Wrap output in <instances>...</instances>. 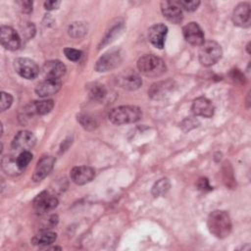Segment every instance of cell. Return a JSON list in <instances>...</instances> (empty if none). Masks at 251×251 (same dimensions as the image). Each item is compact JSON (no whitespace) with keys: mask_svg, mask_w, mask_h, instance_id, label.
<instances>
[{"mask_svg":"<svg viewBox=\"0 0 251 251\" xmlns=\"http://www.w3.org/2000/svg\"><path fill=\"white\" fill-rule=\"evenodd\" d=\"M42 71L47 78L60 79V77H62L66 74L67 68L59 60H49L44 63Z\"/></svg>","mask_w":251,"mask_h":251,"instance_id":"17","label":"cell"},{"mask_svg":"<svg viewBox=\"0 0 251 251\" xmlns=\"http://www.w3.org/2000/svg\"><path fill=\"white\" fill-rule=\"evenodd\" d=\"M168 33V27L164 24H155L148 29L149 41L158 49H162Z\"/></svg>","mask_w":251,"mask_h":251,"instance_id":"13","label":"cell"},{"mask_svg":"<svg viewBox=\"0 0 251 251\" xmlns=\"http://www.w3.org/2000/svg\"><path fill=\"white\" fill-rule=\"evenodd\" d=\"M232 22L240 27L250 25V5L246 2L239 3L232 12Z\"/></svg>","mask_w":251,"mask_h":251,"instance_id":"12","label":"cell"},{"mask_svg":"<svg viewBox=\"0 0 251 251\" xmlns=\"http://www.w3.org/2000/svg\"><path fill=\"white\" fill-rule=\"evenodd\" d=\"M13 103V96L10 93H6L4 91L1 92V102H0V109L1 111H5L11 107Z\"/></svg>","mask_w":251,"mask_h":251,"instance_id":"31","label":"cell"},{"mask_svg":"<svg viewBox=\"0 0 251 251\" xmlns=\"http://www.w3.org/2000/svg\"><path fill=\"white\" fill-rule=\"evenodd\" d=\"M34 32H35V28L32 23H27L24 27V31H23L24 36H25L26 38H30L34 35Z\"/></svg>","mask_w":251,"mask_h":251,"instance_id":"33","label":"cell"},{"mask_svg":"<svg viewBox=\"0 0 251 251\" xmlns=\"http://www.w3.org/2000/svg\"><path fill=\"white\" fill-rule=\"evenodd\" d=\"M72 180L78 185L85 184L89 181H91L95 176V171L86 166H78L72 169L70 173Z\"/></svg>","mask_w":251,"mask_h":251,"instance_id":"15","label":"cell"},{"mask_svg":"<svg viewBox=\"0 0 251 251\" xmlns=\"http://www.w3.org/2000/svg\"><path fill=\"white\" fill-rule=\"evenodd\" d=\"M54 107V101L52 99L33 101L25 107V112L28 115H46Z\"/></svg>","mask_w":251,"mask_h":251,"instance_id":"19","label":"cell"},{"mask_svg":"<svg viewBox=\"0 0 251 251\" xmlns=\"http://www.w3.org/2000/svg\"><path fill=\"white\" fill-rule=\"evenodd\" d=\"M122 59L123 57L119 50L109 51L97 60L95 64V70L100 73L111 71L120 65Z\"/></svg>","mask_w":251,"mask_h":251,"instance_id":"6","label":"cell"},{"mask_svg":"<svg viewBox=\"0 0 251 251\" xmlns=\"http://www.w3.org/2000/svg\"><path fill=\"white\" fill-rule=\"evenodd\" d=\"M56 239H57V234L55 232L44 230L34 235L31 239V243L37 246H46L55 242Z\"/></svg>","mask_w":251,"mask_h":251,"instance_id":"23","label":"cell"},{"mask_svg":"<svg viewBox=\"0 0 251 251\" xmlns=\"http://www.w3.org/2000/svg\"><path fill=\"white\" fill-rule=\"evenodd\" d=\"M106 88L103 84L100 83H93L89 88H88V95L92 100H103L106 96Z\"/></svg>","mask_w":251,"mask_h":251,"instance_id":"25","label":"cell"},{"mask_svg":"<svg viewBox=\"0 0 251 251\" xmlns=\"http://www.w3.org/2000/svg\"><path fill=\"white\" fill-rule=\"evenodd\" d=\"M161 11L164 17L173 24H179L182 19V11L177 1H163L161 3Z\"/></svg>","mask_w":251,"mask_h":251,"instance_id":"11","label":"cell"},{"mask_svg":"<svg viewBox=\"0 0 251 251\" xmlns=\"http://www.w3.org/2000/svg\"><path fill=\"white\" fill-rule=\"evenodd\" d=\"M58 206V199L49 191L44 190L33 200V208L38 214H45Z\"/></svg>","mask_w":251,"mask_h":251,"instance_id":"7","label":"cell"},{"mask_svg":"<svg viewBox=\"0 0 251 251\" xmlns=\"http://www.w3.org/2000/svg\"><path fill=\"white\" fill-rule=\"evenodd\" d=\"M222 55L223 51L220 44L214 40L204 41L199 46L198 58L203 66L209 67L216 64L222 58Z\"/></svg>","mask_w":251,"mask_h":251,"instance_id":"4","label":"cell"},{"mask_svg":"<svg viewBox=\"0 0 251 251\" xmlns=\"http://www.w3.org/2000/svg\"><path fill=\"white\" fill-rule=\"evenodd\" d=\"M209 231L217 238H226L231 231V220L229 215L223 210H215L207 219Z\"/></svg>","mask_w":251,"mask_h":251,"instance_id":"1","label":"cell"},{"mask_svg":"<svg viewBox=\"0 0 251 251\" xmlns=\"http://www.w3.org/2000/svg\"><path fill=\"white\" fill-rule=\"evenodd\" d=\"M137 69L146 76L157 77L166 72L167 67L161 58L152 54H146L138 59Z\"/></svg>","mask_w":251,"mask_h":251,"instance_id":"3","label":"cell"},{"mask_svg":"<svg viewBox=\"0 0 251 251\" xmlns=\"http://www.w3.org/2000/svg\"><path fill=\"white\" fill-rule=\"evenodd\" d=\"M192 111L196 116L210 118L214 115L215 107L206 97H198L192 103Z\"/></svg>","mask_w":251,"mask_h":251,"instance_id":"18","label":"cell"},{"mask_svg":"<svg viewBox=\"0 0 251 251\" xmlns=\"http://www.w3.org/2000/svg\"><path fill=\"white\" fill-rule=\"evenodd\" d=\"M172 89H173V81H170V80L160 81V82L154 83L151 86L148 93L152 99L159 100L164 98Z\"/></svg>","mask_w":251,"mask_h":251,"instance_id":"21","label":"cell"},{"mask_svg":"<svg viewBox=\"0 0 251 251\" xmlns=\"http://www.w3.org/2000/svg\"><path fill=\"white\" fill-rule=\"evenodd\" d=\"M15 71L24 78L33 79L39 73L37 64L28 58H18L14 62Z\"/></svg>","mask_w":251,"mask_h":251,"instance_id":"5","label":"cell"},{"mask_svg":"<svg viewBox=\"0 0 251 251\" xmlns=\"http://www.w3.org/2000/svg\"><path fill=\"white\" fill-rule=\"evenodd\" d=\"M31 160H32V154L29 151H23L17 157V163L19 167L23 170H25V168L30 163Z\"/></svg>","mask_w":251,"mask_h":251,"instance_id":"28","label":"cell"},{"mask_svg":"<svg viewBox=\"0 0 251 251\" xmlns=\"http://www.w3.org/2000/svg\"><path fill=\"white\" fill-rule=\"evenodd\" d=\"M197 186L200 190H203V191H206V190H211L213 189L210 185H209V181L206 177H200L197 181Z\"/></svg>","mask_w":251,"mask_h":251,"instance_id":"34","label":"cell"},{"mask_svg":"<svg viewBox=\"0 0 251 251\" xmlns=\"http://www.w3.org/2000/svg\"><path fill=\"white\" fill-rule=\"evenodd\" d=\"M86 30H87V27L84 25V23L75 22L70 25V26L68 28V33L70 36H72L74 38H78V37L83 36L86 33Z\"/></svg>","mask_w":251,"mask_h":251,"instance_id":"26","label":"cell"},{"mask_svg":"<svg viewBox=\"0 0 251 251\" xmlns=\"http://www.w3.org/2000/svg\"><path fill=\"white\" fill-rule=\"evenodd\" d=\"M36 143V137L34 134L28 130H21L19 131L13 141H12V148L16 151H28L31 149Z\"/></svg>","mask_w":251,"mask_h":251,"instance_id":"9","label":"cell"},{"mask_svg":"<svg viewBox=\"0 0 251 251\" xmlns=\"http://www.w3.org/2000/svg\"><path fill=\"white\" fill-rule=\"evenodd\" d=\"M18 4L20 5V8L23 13H30L32 11V2L29 0L19 1Z\"/></svg>","mask_w":251,"mask_h":251,"instance_id":"32","label":"cell"},{"mask_svg":"<svg viewBox=\"0 0 251 251\" xmlns=\"http://www.w3.org/2000/svg\"><path fill=\"white\" fill-rule=\"evenodd\" d=\"M182 33L184 39L193 46H200L205 41L204 32L200 25L195 22L185 25L182 27Z\"/></svg>","mask_w":251,"mask_h":251,"instance_id":"10","label":"cell"},{"mask_svg":"<svg viewBox=\"0 0 251 251\" xmlns=\"http://www.w3.org/2000/svg\"><path fill=\"white\" fill-rule=\"evenodd\" d=\"M61 2L60 1H45L44 2V7L46 10H54V9H57L59 6H60Z\"/></svg>","mask_w":251,"mask_h":251,"instance_id":"35","label":"cell"},{"mask_svg":"<svg viewBox=\"0 0 251 251\" xmlns=\"http://www.w3.org/2000/svg\"><path fill=\"white\" fill-rule=\"evenodd\" d=\"M118 82L125 89L135 90L141 86L142 79L135 73H126L119 76Z\"/></svg>","mask_w":251,"mask_h":251,"instance_id":"20","label":"cell"},{"mask_svg":"<svg viewBox=\"0 0 251 251\" xmlns=\"http://www.w3.org/2000/svg\"><path fill=\"white\" fill-rule=\"evenodd\" d=\"M61 85H62V82L60 79L46 78V79L40 81L36 85L35 92L39 97L45 98V97L56 94L60 90Z\"/></svg>","mask_w":251,"mask_h":251,"instance_id":"16","label":"cell"},{"mask_svg":"<svg viewBox=\"0 0 251 251\" xmlns=\"http://www.w3.org/2000/svg\"><path fill=\"white\" fill-rule=\"evenodd\" d=\"M0 42L5 49L14 51L21 46V38L18 32L11 26L2 25L0 28Z\"/></svg>","mask_w":251,"mask_h":251,"instance_id":"8","label":"cell"},{"mask_svg":"<svg viewBox=\"0 0 251 251\" xmlns=\"http://www.w3.org/2000/svg\"><path fill=\"white\" fill-rule=\"evenodd\" d=\"M177 3L180 8L188 12L195 11L200 5V1L198 0H180V1H177Z\"/></svg>","mask_w":251,"mask_h":251,"instance_id":"29","label":"cell"},{"mask_svg":"<svg viewBox=\"0 0 251 251\" xmlns=\"http://www.w3.org/2000/svg\"><path fill=\"white\" fill-rule=\"evenodd\" d=\"M76 120L81 125V126L86 130H92L97 126L96 120L88 114L80 113L77 115Z\"/></svg>","mask_w":251,"mask_h":251,"instance_id":"27","label":"cell"},{"mask_svg":"<svg viewBox=\"0 0 251 251\" xmlns=\"http://www.w3.org/2000/svg\"><path fill=\"white\" fill-rule=\"evenodd\" d=\"M1 166L3 171L10 176H18L20 175L24 170L21 169L17 163V159L13 156H4L1 160Z\"/></svg>","mask_w":251,"mask_h":251,"instance_id":"22","label":"cell"},{"mask_svg":"<svg viewBox=\"0 0 251 251\" xmlns=\"http://www.w3.org/2000/svg\"><path fill=\"white\" fill-rule=\"evenodd\" d=\"M142 116L141 109L137 106L126 105L113 108L109 113V120L111 123L121 126L126 124H132L140 120Z\"/></svg>","mask_w":251,"mask_h":251,"instance_id":"2","label":"cell"},{"mask_svg":"<svg viewBox=\"0 0 251 251\" xmlns=\"http://www.w3.org/2000/svg\"><path fill=\"white\" fill-rule=\"evenodd\" d=\"M55 158L52 156H44L42 157L38 162L34 169L32 179L34 181H40L43 178H45L49 173L52 171L54 165H55Z\"/></svg>","mask_w":251,"mask_h":251,"instance_id":"14","label":"cell"},{"mask_svg":"<svg viewBox=\"0 0 251 251\" xmlns=\"http://www.w3.org/2000/svg\"><path fill=\"white\" fill-rule=\"evenodd\" d=\"M171 187V183H170V180L167 178V177H164V178H161L159 180H157L153 187H152V194L155 196V197H158V196H162L164 194H166L169 189Z\"/></svg>","mask_w":251,"mask_h":251,"instance_id":"24","label":"cell"},{"mask_svg":"<svg viewBox=\"0 0 251 251\" xmlns=\"http://www.w3.org/2000/svg\"><path fill=\"white\" fill-rule=\"evenodd\" d=\"M64 53H65V56L70 61H74V62L78 61L81 58V55H82V52L80 50L74 49V48H65Z\"/></svg>","mask_w":251,"mask_h":251,"instance_id":"30","label":"cell"}]
</instances>
